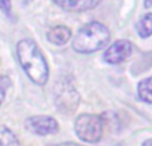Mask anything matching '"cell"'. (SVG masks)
<instances>
[{
  "instance_id": "9a60e30c",
  "label": "cell",
  "mask_w": 152,
  "mask_h": 146,
  "mask_svg": "<svg viewBox=\"0 0 152 146\" xmlns=\"http://www.w3.org/2000/svg\"><path fill=\"white\" fill-rule=\"evenodd\" d=\"M144 7H147V8L152 7V0H144Z\"/></svg>"
},
{
  "instance_id": "4fadbf2b",
  "label": "cell",
  "mask_w": 152,
  "mask_h": 146,
  "mask_svg": "<svg viewBox=\"0 0 152 146\" xmlns=\"http://www.w3.org/2000/svg\"><path fill=\"white\" fill-rule=\"evenodd\" d=\"M11 8H12L11 0H0V10H1L5 15H8V16L11 15Z\"/></svg>"
},
{
  "instance_id": "2e32d148",
  "label": "cell",
  "mask_w": 152,
  "mask_h": 146,
  "mask_svg": "<svg viewBox=\"0 0 152 146\" xmlns=\"http://www.w3.org/2000/svg\"><path fill=\"white\" fill-rule=\"evenodd\" d=\"M142 146H152V139H147V141H144Z\"/></svg>"
},
{
  "instance_id": "6da1fadb",
  "label": "cell",
  "mask_w": 152,
  "mask_h": 146,
  "mask_svg": "<svg viewBox=\"0 0 152 146\" xmlns=\"http://www.w3.org/2000/svg\"><path fill=\"white\" fill-rule=\"evenodd\" d=\"M18 59L27 77L34 83L43 86L50 77V69L43 52L31 39H23L16 46Z\"/></svg>"
},
{
  "instance_id": "30bf717a",
  "label": "cell",
  "mask_w": 152,
  "mask_h": 146,
  "mask_svg": "<svg viewBox=\"0 0 152 146\" xmlns=\"http://www.w3.org/2000/svg\"><path fill=\"white\" fill-rule=\"evenodd\" d=\"M136 31L140 38H148L152 35V12L145 13L136 24Z\"/></svg>"
},
{
  "instance_id": "3957f363",
  "label": "cell",
  "mask_w": 152,
  "mask_h": 146,
  "mask_svg": "<svg viewBox=\"0 0 152 146\" xmlns=\"http://www.w3.org/2000/svg\"><path fill=\"white\" fill-rule=\"evenodd\" d=\"M53 101L59 111L71 114L80 103V95L76 90L71 77H60L53 87Z\"/></svg>"
},
{
  "instance_id": "8fae6325",
  "label": "cell",
  "mask_w": 152,
  "mask_h": 146,
  "mask_svg": "<svg viewBox=\"0 0 152 146\" xmlns=\"http://www.w3.org/2000/svg\"><path fill=\"white\" fill-rule=\"evenodd\" d=\"M0 146H20L18 137L5 126H0Z\"/></svg>"
},
{
  "instance_id": "7c38bea8",
  "label": "cell",
  "mask_w": 152,
  "mask_h": 146,
  "mask_svg": "<svg viewBox=\"0 0 152 146\" xmlns=\"http://www.w3.org/2000/svg\"><path fill=\"white\" fill-rule=\"evenodd\" d=\"M10 87V80L7 77H0V105L3 103L5 98V93H7V88Z\"/></svg>"
},
{
  "instance_id": "52a82bcc",
  "label": "cell",
  "mask_w": 152,
  "mask_h": 146,
  "mask_svg": "<svg viewBox=\"0 0 152 146\" xmlns=\"http://www.w3.org/2000/svg\"><path fill=\"white\" fill-rule=\"evenodd\" d=\"M53 3L66 11L81 12V11L95 8L100 3V0H53Z\"/></svg>"
},
{
  "instance_id": "277c9868",
  "label": "cell",
  "mask_w": 152,
  "mask_h": 146,
  "mask_svg": "<svg viewBox=\"0 0 152 146\" xmlns=\"http://www.w3.org/2000/svg\"><path fill=\"white\" fill-rule=\"evenodd\" d=\"M75 133L79 139L97 144L103 136V119L96 114H81L75 121Z\"/></svg>"
},
{
  "instance_id": "5bb4252c",
  "label": "cell",
  "mask_w": 152,
  "mask_h": 146,
  "mask_svg": "<svg viewBox=\"0 0 152 146\" xmlns=\"http://www.w3.org/2000/svg\"><path fill=\"white\" fill-rule=\"evenodd\" d=\"M56 146H81V145H77V144H72V142H64V144L56 145Z\"/></svg>"
},
{
  "instance_id": "5b68a950",
  "label": "cell",
  "mask_w": 152,
  "mask_h": 146,
  "mask_svg": "<svg viewBox=\"0 0 152 146\" xmlns=\"http://www.w3.org/2000/svg\"><path fill=\"white\" fill-rule=\"evenodd\" d=\"M26 128L31 133L37 136L56 134L59 131V123L53 117L50 115H35L26 121Z\"/></svg>"
},
{
  "instance_id": "ba28073f",
  "label": "cell",
  "mask_w": 152,
  "mask_h": 146,
  "mask_svg": "<svg viewBox=\"0 0 152 146\" xmlns=\"http://www.w3.org/2000/svg\"><path fill=\"white\" fill-rule=\"evenodd\" d=\"M71 38V29L66 26H56L47 34V39L55 46H64Z\"/></svg>"
},
{
  "instance_id": "7a4b0ae2",
  "label": "cell",
  "mask_w": 152,
  "mask_h": 146,
  "mask_svg": "<svg viewBox=\"0 0 152 146\" xmlns=\"http://www.w3.org/2000/svg\"><path fill=\"white\" fill-rule=\"evenodd\" d=\"M110 36V29L104 24L99 21H91L79 29L72 42V48L79 54L96 52L107 44Z\"/></svg>"
},
{
  "instance_id": "8992f818",
  "label": "cell",
  "mask_w": 152,
  "mask_h": 146,
  "mask_svg": "<svg viewBox=\"0 0 152 146\" xmlns=\"http://www.w3.org/2000/svg\"><path fill=\"white\" fill-rule=\"evenodd\" d=\"M132 54V43L128 40H116L105 50L104 60L110 64H118L127 60Z\"/></svg>"
},
{
  "instance_id": "9c48e42d",
  "label": "cell",
  "mask_w": 152,
  "mask_h": 146,
  "mask_svg": "<svg viewBox=\"0 0 152 146\" xmlns=\"http://www.w3.org/2000/svg\"><path fill=\"white\" fill-rule=\"evenodd\" d=\"M137 94L142 101L152 103V77L140 80V83L137 85Z\"/></svg>"
}]
</instances>
